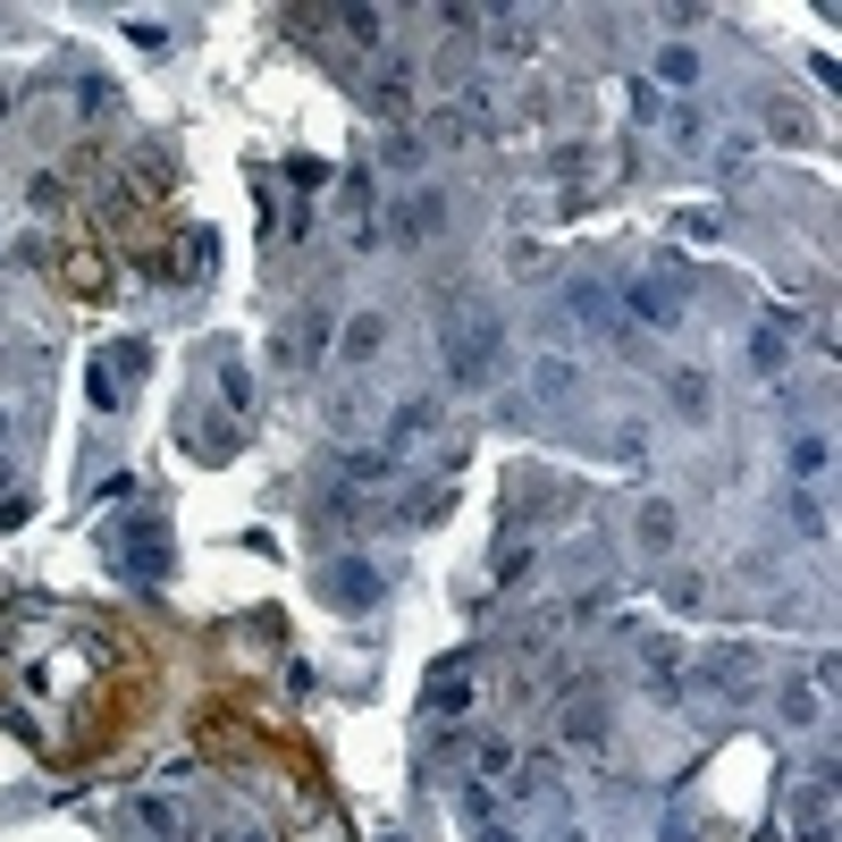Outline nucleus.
<instances>
[{
    "label": "nucleus",
    "instance_id": "10",
    "mask_svg": "<svg viewBox=\"0 0 842 842\" xmlns=\"http://www.w3.org/2000/svg\"><path fill=\"white\" fill-rule=\"evenodd\" d=\"M430 422H438V405H396V413H387V447L405 456V447H413L422 430H430Z\"/></svg>",
    "mask_w": 842,
    "mask_h": 842
},
{
    "label": "nucleus",
    "instance_id": "27",
    "mask_svg": "<svg viewBox=\"0 0 842 842\" xmlns=\"http://www.w3.org/2000/svg\"><path fill=\"white\" fill-rule=\"evenodd\" d=\"M565 842H581V834H565Z\"/></svg>",
    "mask_w": 842,
    "mask_h": 842
},
{
    "label": "nucleus",
    "instance_id": "17",
    "mask_svg": "<svg viewBox=\"0 0 842 842\" xmlns=\"http://www.w3.org/2000/svg\"><path fill=\"white\" fill-rule=\"evenodd\" d=\"M514 784H523V792H556V758H548V750H539V758H531V767L514 775Z\"/></svg>",
    "mask_w": 842,
    "mask_h": 842
},
{
    "label": "nucleus",
    "instance_id": "24",
    "mask_svg": "<svg viewBox=\"0 0 842 842\" xmlns=\"http://www.w3.org/2000/svg\"><path fill=\"white\" fill-rule=\"evenodd\" d=\"M481 842H523V834H505V825H489V834H481Z\"/></svg>",
    "mask_w": 842,
    "mask_h": 842
},
{
    "label": "nucleus",
    "instance_id": "14",
    "mask_svg": "<svg viewBox=\"0 0 842 842\" xmlns=\"http://www.w3.org/2000/svg\"><path fill=\"white\" fill-rule=\"evenodd\" d=\"M825 456H834V447H825L818 430H800V438H792V472H800V481H818V472H825Z\"/></svg>",
    "mask_w": 842,
    "mask_h": 842
},
{
    "label": "nucleus",
    "instance_id": "21",
    "mask_svg": "<svg viewBox=\"0 0 842 842\" xmlns=\"http://www.w3.org/2000/svg\"><path fill=\"white\" fill-rule=\"evenodd\" d=\"M657 76H666V85H691L699 59H691V51H666V59H657Z\"/></svg>",
    "mask_w": 842,
    "mask_h": 842
},
{
    "label": "nucleus",
    "instance_id": "2",
    "mask_svg": "<svg viewBox=\"0 0 842 842\" xmlns=\"http://www.w3.org/2000/svg\"><path fill=\"white\" fill-rule=\"evenodd\" d=\"M320 590H329V606H346V615H371V606L387 599L380 565H362V556H337L329 573H320Z\"/></svg>",
    "mask_w": 842,
    "mask_h": 842
},
{
    "label": "nucleus",
    "instance_id": "22",
    "mask_svg": "<svg viewBox=\"0 0 842 842\" xmlns=\"http://www.w3.org/2000/svg\"><path fill=\"white\" fill-rule=\"evenodd\" d=\"M573 387V362H539V396H565Z\"/></svg>",
    "mask_w": 842,
    "mask_h": 842
},
{
    "label": "nucleus",
    "instance_id": "4",
    "mask_svg": "<svg viewBox=\"0 0 842 842\" xmlns=\"http://www.w3.org/2000/svg\"><path fill=\"white\" fill-rule=\"evenodd\" d=\"M438 219H447V194H413V203H396V211H387V237L422 244V237L438 228Z\"/></svg>",
    "mask_w": 842,
    "mask_h": 842
},
{
    "label": "nucleus",
    "instance_id": "20",
    "mask_svg": "<svg viewBox=\"0 0 842 842\" xmlns=\"http://www.w3.org/2000/svg\"><path fill=\"white\" fill-rule=\"evenodd\" d=\"M792 531H809V539H818V531H825V505L809 497V489H800V497H792Z\"/></svg>",
    "mask_w": 842,
    "mask_h": 842
},
{
    "label": "nucleus",
    "instance_id": "9",
    "mask_svg": "<svg viewBox=\"0 0 842 842\" xmlns=\"http://www.w3.org/2000/svg\"><path fill=\"white\" fill-rule=\"evenodd\" d=\"M632 313L649 320V329H674V313H682V304H674V295L657 287V278H632Z\"/></svg>",
    "mask_w": 842,
    "mask_h": 842
},
{
    "label": "nucleus",
    "instance_id": "19",
    "mask_svg": "<svg viewBox=\"0 0 842 842\" xmlns=\"http://www.w3.org/2000/svg\"><path fill=\"white\" fill-rule=\"evenodd\" d=\"M565 313H573V320H606V295L599 287H573V295H565Z\"/></svg>",
    "mask_w": 842,
    "mask_h": 842
},
{
    "label": "nucleus",
    "instance_id": "5",
    "mask_svg": "<svg viewBox=\"0 0 842 842\" xmlns=\"http://www.w3.org/2000/svg\"><path fill=\"white\" fill-rule=\"evenodd\" d=\"M135 825H144L152 842H186V809L168 792H135Z\"/></svg>",
    "mask_w": 842,
    "mask_h": 842
},
{
    "label": "nucleus",
    "instance_id": "13",
    "mask_svg": "<svg viewBox=\"0 0 842 842\" xmlns=\"http://www.w3.org/2000/svg\"><path fill=\"white\" fill-rule=\"evenodd\" d=\"M337 25H346L354 51H380V9H337Z\"/></svg>",
    "mask_w": 842,
    "mask_h": 842
},
{
    "label": "nucleus",
    "instance_id": "6",
    "mask_svg": "<svg viewBox=\"0 0 842 842\" xmlns=\"http://www.w3.org/2000/svg\"><path fill=\"white\" fill-rule=\"evenodd\" d=\"M565 733H573L581 750H606V699H573V708H565Z\"/></svg>",
    "mask_w": 842,
    "mask_h": 842
},
{
    "label": "nucleus",
    "instance_id": "8",
    "mask_svg": "<svg viewBox=\"0 0 842 842\" xmlns=\"http://www.w3.org/2000/svg\"><path fill=\"white\" fill-rule=\"evenodd\" d=\"M666 387H674V405H682V422H708V371H666Z\"/></svg>",
    "mask_w": 842,
    "mask_h": 842
},
{
    "label": "nucleus",
    "instance_id": "26",
    "mask_svg": "<svg viewBox=\"0 0 842 842\" xmlns=\"http://www.w3.org/2000/svg\"><path fill=\"white\" fill-rule=\"evenodd\" d=\"M0 438H9V422H0Z\"/></svg>",
    "mask_w": 842,
    "mask_h": 842
},
{
    "label": "nucleus",
    "instance_id": "15",
    "mask_svg": "<svg viewBox=\"0 0 842 842\" xmlns=\"http://www.w3.org/2000/svg\"><path fill=\"white\" fill-rule=\"evenodd\" d=\"M825 708H818V691H809V682H792V691H784V724H818Z\"/></svg>",
    "mask_w": 842,
    "mask_h": 842
},
{
    "label": "nucleus",
    "instance_id": "7",
    "mask_svg": "<svg viewBox=\"0 0 842 842\" xmlns=\"http://www.w3.org/2000/svg\"><path fill=\"white\" fill-rule=\"evenodd\" d=\"M708 682H717V691H750V682H758V657L750 649H717L708 657Z\"/></svg>",
    "mask_w": 842,
    "mask_h": 842
},
{
    "label": "nucleus",
    "instance_id": "18",
    "mask_svg": "<svg viewBox=\"0 0 842 842\" xmlns=\"http://www.w3.org/2000/svg\"><path fill=\"white\" fill-rule=\"evenodd\" d=\"M666 539H674V514L649 505V514H641V548H666Z\"/></svg>",
    "mask_w": 842,
    "mask_h": 842
},
{
    "label": "nucleus",
    "instance_id": "25",
    "mask_svg": "<svg viewBox=\"0 0 842 842\" xmlns=\"http://www.w3.org/2000/svg\"><path fill=\"white\" fill-rule=\"evenodd\" d=\"M228 842H262V834H228Z\"/></svg>",
    "mask_w": 842,
    "mask_h": 842
},
{
    "label": "nucleus",
    "instance_id": "12",
    "mask_svg": "<svg viewBox=\"0 0 842 842\" xmlns=\"http://www.w3.org/2000/svg\"><path fill=\"white\" fill-rule=\"evenodd\" d=\"M380 337H387V320H380V313H362L354 329H346V362H371V354H380Z\"/></svg>",
    "mask_w": 842,
    "mask_h": 842
},
{
    "label": "nucleus",
    "instance_id": "11",
    "mask_svg": "<svg viewBox=\"0 0 842 842\" xmlns=\"http://www.w3.org/2000/svg\"><path fill=\"white\" fill-rule=\"evenodd\" d=\"M371 101H380V110H405V101H413V68H396V59H387V68L371 76Z\"/></svg>",
    "mask_w": 842,
    "mask_h": 842
},
{
    "label": "nucleus",
    "instance_id": "23",
    "mask_svg": "<svg viewBox=\"0 0 842 842\" xmlns=\"http://www.w3.org/2000/svg\"><path fill=\"white\" fill-rule=\"evenodd\" d=\"M219 396H228V405L244 413V405H253V380H244V371H219Z\"/></svg>",
    "mask_w": 842,
    "mask_h": 842
},
{
    "label": "nucleus",
    "instance_id": "1",
    "mask_svg": "<svg viewBox=\"0 0 842 842\" xmlns=\"http://www.w3.org/2000/svg\"><path fill=\"white\" fill-rule=\"evenodd\" d=\"M497 346H505V329L489 313L472 320V329L456 320V329H447V380H456V387H489V380H497Z\"/></svg>",
    "mask_w": 842,
    "mask_h": 842
},
{
    "label": "nucleus",
    "instance_id": "16",
    "mask_svg": "<svg viewBox=\"0 0 842 842\" xmlns=\"http://www.w3.org/2000/svg\"><path fill=\"white\" fill-rule=\"evenodd\" d=\"M750 362H758V371L775 380V371H784V337H775V329H758V337H750Z\"/></svg>",
    "mask_w": 842,
    "mask_h": 842
},
{
    "label": "nucleus",
    "instance_id": "3",
    "mask_svg": "<svg viewBox=\"0 0 842 842\" xmlns=\"http://www.w3.org/2000/svg\"><path fill=\"white\" fill-rule=\"evenodd\" d=\"M119 556H127V565H135L144 581H168V565H177V556H168L161 514H144V531H127V539H119Z\"/></svg>",
    "mask_w": 842,
    "mask_h": 842
}]
</instances>
